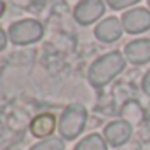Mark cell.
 I'll return each mask as SVG.
<instances>
[{
  "instance_id": "1",
  "label": "cell",
  "mask_w": 150,
  "mask_h": 150,
  "mask_svg": "<svg viewBox=\"0 0 150 150\" xmlns=\"http://www.w3.org/2000/svg\"><path fill=\"white\" fill-rule=\"evenodd\" d=\"M126 67V59L119 51H112L101 58H98L91 68H89V82L94 87H101L105 84H108L113 77L120 74Z\"/></svg>"
},
{
  "instance_id": "2",
  "label": "cell",
  "mask_w": 150,
  "mask_h": 150,
  "mask_svg": "<svg viewBox=\"0 0 150 150\" xmlns=\"http://www.w3.org/2000/svg\"><path fill=\"white\" fill-rule=\"evenodd\" d=\"M86 120H87V112H86V108H84L82 105H79V103L70 105V107L63 112L61 119H59L58 129H59L61 138H63V140H75V138L82 133V129H84V126H86Z\"/></svg>"
},
{
  "instance_id": "3",
  "label": "cell",
  "mask_w": 150,
  "mask_h": 150,
  "mask_svg": "<svg viewBox=\"0 0 150 150\" xmlns=\"http://www.w3.org/2000/svg\"><path fill=\"white\" fill-rule=\"evenodd\" d=\"M44 35V28L42 25L35 19H23L14 23L9 28V38L16 44V45H26V44H33L40 40Z\"/></svg>"
},
{
  "instance_id": "4",
  "label": "cell",
  "mask_w": 150,
  "mask_h": 150,
  "mask_svg": "<svg viewBox=\"0 0 150 150\" xmlns=\"http://www.w3.org/2000/svg\"><path fill=\"white\" fill-rule=\"evenodd\" d=\"M105 14L103 0H80L74 11L75 19L80 25H91Z\"/></svg>"
},
{
  "instance_id": "5",
  "label": "cell",
  "mask_w": 150,
  "mask_h": 150,
  "mask_svg": "<svg viewBox=\"0 0 150 150\" xmlns=\"http://www.w3.org/2000/svg\"><path fill=\"white\" fill-rule=\"evenodd\" d=\"M122 26L127 33H142L150 30V11L136 7L122 16Z\"/></svg>"
},
{
  "instance_id": "6",
  "label": "cell",
  "mask_w": 150,
  "mask_h": 150,
  "mask_svg": "<svg viewBox=\"0 0 150 150\" xmlns=\"http://www.w3.org/2000/svg\"><path fill=\"white\" fill-rule=\"evenodd\" d=\"M131 133H133V127H131L129 122H126V120H113L105 127L103 136H105L108 145L120 147L131 138Z\"/></svg>"
},
{
  "instance_id": "7",
  "label": "cell",
  "mask_w": 150,
  "mask_h": 150,
  "mask_svg": "<svg viewBox=\"0 0 150 150\" xmlns=\"http://www.w3.org/2000/svg\"><path fill=\"white\" fill-rule=\"evenodd\" d=\"M126 58L134 65H143L150 61V38H138L124 47Z\"/></svg>"
},
{
  "instance_id": "8",
  "label": "cell",
  "mask_w": 150,
  "mask_h": 150,
  "mask_svg": "<svg viewBox=\"0 0 150 150\" xmlns=\"http://www.w3.org/2000/svg\"><path fill=\"white\" fill-rule=\"evenodd\" d=\"M122 21L117 18H107L101 23H98V26L94 28V35L101 42H115L122 35Z\"/></svg>"
},
{
  "instance_id": "9",
  "label": "cell",
  "mask_w": 150,
  "mask_h": 150,
  "mask_svg": "<svg viewBox=\"0 0 150 150\" xmlns=\"http://www.w3.org/2000/svg\"><path fill=\"white\" fill-rule=\"evenodd\" d=\"M54 126H56L54 117H52L51 113H42V115H38V117H35V119L32 120L30 131H32L33 136L44 140V138H49V136H51V133L54 131Z\"/></svg>"
},
{
  "instance_id": "10",
  "label": "cell",
  "mask_w": 150,
  "mask_h": 150,
  "mask_svg": "<svg viewBox=\"0 0 150 150\" xmlns=\"http://www.w3.org/2000/svg\"><path fill=\"white\" fill-rule=\"evenodd\" d=\"M107 140L105 136L98 134V133H93L86 138H82L77 145H75L74 150H107Z\"/></svg>"
},
{
  "instance_id": "11",
  "label": "cell",
  "mask_w": 150,
  "mask_h": 150,
  "mask_svg": "<svg viewBox=\"0 0 150 150\" xmlns=\"http://www.w3.org/2000/svg\"><path fill=\"white\" fill-rule=\"evenodd\" d=\"M30 150H65V143L61 138L49 136V138H44L38 143H35Z\"/></svg>"
},
{
  "instance_id": "12",
  "label": "cell",
  "mask_w": 150,
  "mask_h": 150,
  "mask_svg": "<svg viewBox=\"0 0 150 150\" xmlns=\"http://www.w3.org/2000/svg\"><path fill=\"white\" fill-rule=\"evenodd\" d=\"M140 0H107V4L115 9V11H119V9H126V7H129V5H134V4H138Z\"/></svg>"
},
{
  "instance_id": "13",
  "label": "cell",
  "mask_w": 150,
  "mask_h": 150,
  "mask_svg": "<svg viewBox=\"0 0 150 150\" xmlns=\"http://www.w3.org/2000/svg\"><path fill=\"white\" fill-rule=\"evenodd\" d=\"M142 87H143V91H145V94H149L150 96V70L145 74L143 77V82H142Z\"/></svg>"
},
{
  "instance_id": "14",
  "label": "cell",
  "mask_w": 150,
  "mask_h": 150,
  "mask_svg": "<svg viewBox=\"0 0 150 150\" xmlns=\"http://www.w3.org/2000/svg\"><path fill=\"white\" fill-rule=\"evenodd\" d=\"M5 45H7V35H5V32L0 28V51H2Z\"/></svg>"
},
{
  "instance_id": "15",
  "label": "cell",
  "mask_w": 150,
  "mask_h": 150,
  "mask_svg": "<svg viewBox=\"0 0 150 150\" xmlns=\"http://www.w3.org/2000/svg\"><path fill=\"white\" fill-rule=\"evenodd\" d=\"M2 12H4V2L0 0V16H2Z\"/></svg>"
},
{
  "instance_id": "16",
  "label": "cell",
  "mask_w": 150,
  "mask_h": 150,
  "mask_svg": "<svg viewBox=\"0 0 150 150\" xmlns=\"http://www.w3.org/2000/svg\"><path fill=\"white\" fill-rule=\"evenodd\" d=\"M149 5H150V0H149Z\"/></svg>"
}]
</instances>
